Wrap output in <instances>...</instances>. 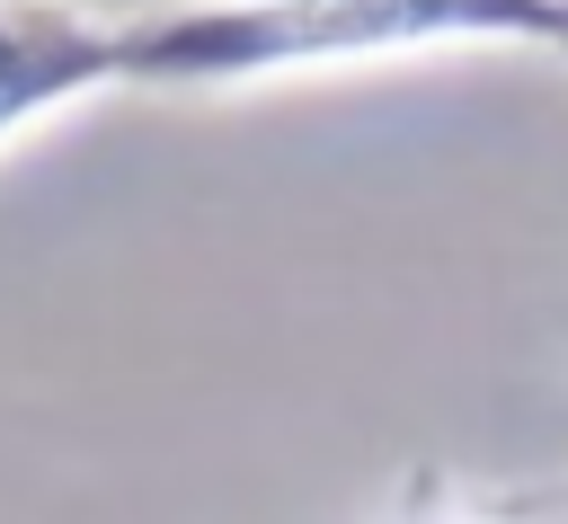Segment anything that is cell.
I'll use <instances>...</instances> for the list:
<instances>
[{
	"label": "cell",
	"mask_w": 568,
	"mask_h": 524,
	"mask_svg": "<svg viewBox=\"0 0 568 524\" xmlns=\"http://www.w3.org/2000/svg\"><path fill=\"white\" fill-rule=\"evenodd\" d=\"M568 0H160L124 9V89H257L302 71L541 44Z\"/></svg>",
	"instance_id": "6da1fadb"
},
{
	"label": "cell",
	"mask_w": 568,
	"mask_h": 524,
	"mask_svg": "<svg viewBox=\"0 0 568 524\" xmlns=\"http://www.w3.org/2000/svg\"><path fill=\"white\" fill-rule=\"evenodd\" d=\"M550 53H559V62H568V18H559V36H550Z\"/></svg>",
	"instance_id": "277c9868"
},
{
	"label": "cell",
	"mask_w": 568,
	"mask_h": 524,
	"mask_svg": "<svg viewBox=\"0 0 568 524\" xmlns=\"http://www.w3.org/2000/svg\"><path fill=\"white\" fill-rule=\"evenodd\" d=\"M98 89H124V18L89 0H0V151Z\"/></svg>",
	"instance_id": "7a4b0ae2"
},
{
	"label": "cell",
	"mask_w": 568,
	"mask_h": 524,
	"mask_svg": "<svg viewBox=\"0 0 568 524\" xmlns=\"http://www.w3.org/2000/svg\"><path fill=\"white\" fill-rule=\"evenodd\" d=\"M550 497H559V515H568V480H559V488H550Z\"/></svg>",
	"instance_id": "5b68a950"
},
{
	"label": "cell",
	"mask_w": 568,
	"mask_h": 524,
	"mask_svg": "<svg viewBox=\"0 0 568 524\" xmlns=\"http://www.w3.org/2000/svg\"><path fill=\"white\" fill-rule=\"evenodd\" d=\"M417 524H568L559 497H462V506H417Z\"/></svg>",
	"instance_id": "3957f363"
}]
</instances>
